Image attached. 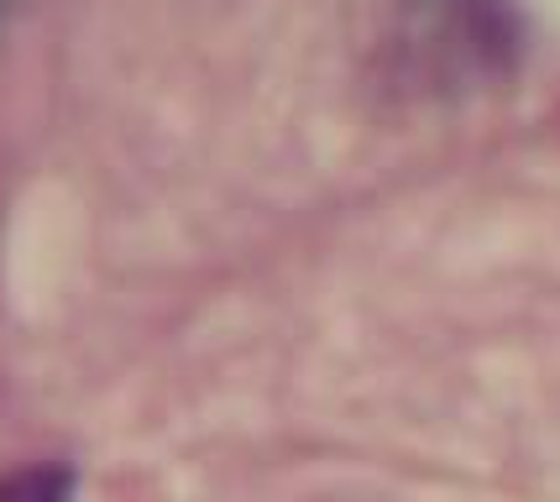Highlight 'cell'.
<instances>
[{"label":"cell","instance_id":"cell-1","mask_svg":"<svg viewBox=\"0 0 560 502\" xmlns=\"http://www.w3.org/2000/svg\"><path fill=\"white\" fill-rule=\"evenodd\" d=\"M0 502H79L73 498V477L63 466H26L0 477Z\"/></svg>","mask_w":560,"mask_h":502}]
</instances>
